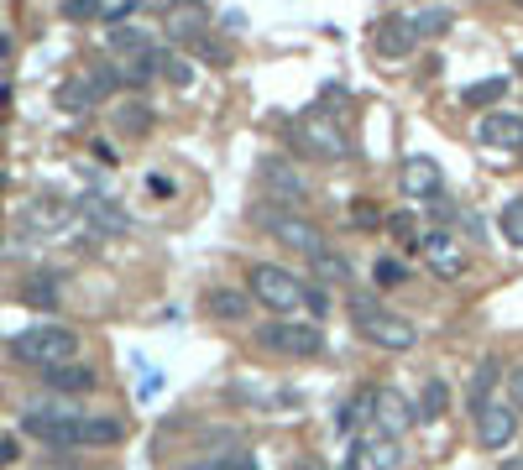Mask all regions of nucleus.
Returning <instances> with one entry per match:
<instances>
[{
    "label": "nucleus",
    "mask_w": 523,
    "mask_h": 470,
    "mask_svg": "<svg viewBox=\"0 0 523 470\" xmlns=\"http://www.w3.org/2000/svg\"><path fill=\"white\" fill-rule=\"evenodd\" d=\"M126 423L121 418H95V413H74V450H105V444H121Z\"/></svg>",
    "instance_id": "nucleus-13"
},
{
    "label": "nucleus",
    "mask_w": 523,
    "mask_h": 470,
    "mask_svg": "<svg viewBox=\"0 0 523 470\" xmlns=\"http://www.w3.org/2000/svg\"><path fill=\"white\" fill-rule=\"evenodd\" d=\"M414 42H419V32H414V16H382L377 21V58H388V63H398V58H408L414 53Z\"/></svg>",
    "instance_id": "nucleus-12"
},
{
    "label": "nucleus",
    "mask_w": 523,
    "mask_h": 470,
    "mask_svg": "<svg viewBox=\"0 0 523 470\" xmlns=\"http://www.w3.org/2000/svg\"><path fill=\"white\" fill-rule=\"evenodd\" d=\"M257 183H262V199L278 204L283 215H304L309 188H304V173L293 168L288 157H262V162H257Z\"/></svg>",
    "instance_id": "nucleus-3"
},
{
    "label": "nucleus",
    "mask_w": 523,
    "mask_h": 470,
    "mask_svg": "<svg viewBox=\"0 0 523 470\" xmlns=\"http://www.w3.org/2000/svg\"><path fill=\"white\" fill-rule=\"evenodd\" d=\"M152 121H157V115H152L147 100H126V105L116 110V131H121V136H147Z\"/></svg>",
    "instance_id": "nucleus-25"
},
{
    "label": "nucleus",
    "mask_w": 523,
    "mask_h": 470,
    "mask_svg": "<svg viewBox=\"0 0 523 470\" xmlns=\"http://www.w3.org/2000/svg\"><path fill=\"white\" fill-rule=\"evenodd\" d=\"M11 356L37 366V371H53V366L79 356V335L63 329V324H32V329H21V335L11 340Z\"/></svg>",
    "instance_id": "nucleus-2"
},
{
    "label": "nucleus",
    "mask_w": 523,
    "mask_h": 470,
    "mask_svg": "<svg viewBox=\"0 0 523 470\" xmlns=\"http://www.w3.org/2000/svg\"><path fill=\"white\" fill-rule=\"evenodd\" d=\"M508 94V79H482V84H471V89H461V100L471 105V110H487V105H497Z\"/></svg>",
    "instance_id": "nucleus-29"
},
{
    "label": "nucleus",
    "mask_w": 523,
    "mask_h": 470,
    "mask_svg": "<svg viewBox=\"0 0 523 470\" xmlns=\"http://www.w3.org/2000/svg\"><path fill=\"white\" fill-rule=\"evenodd\" d=\"M21 429H27L32 439H42L48 450H74V413L32 408V413H21Z\"/></svg>",
    "instance_id": "nucleus-9"
},
{
    "label": "nucleus",
    "mask_w": 523,
    "mask_h": 470,
    "mask_svg": "<svg viewBox=\"0 0 523 470\" xmlns=\"http://www.w3.org/2000/svg\"><path fill=\"white\" fill-rule=\"evenodd\" d=\"M377 387H361L356 397H351V403H340V413H335V429L340 434H356L361 429V418H367V413H377Z\"/></svg>",
    "instance_id": "nucleus-21"
},
{
    "label": "nucleus",
    "mask_w": 523,
    "mask_h": 470,
    "mask_svg": "<svg viewBox=\"0 0 523 470\" xmlns=\"http://www.w3.org/2000/svg\"><path fill=\"white\" fill-rule=\"evenodd\" d=\"M388 230L398 235L403 246H419V225H414V215H403V209H398V215H388Z\"/></svg>",
    "instance_id": "nucleus-36"
},
{
    "label": "nucleus",
    "mask_w": 523,
    "mask_h": 470,
    "mask_svg": "<svg viewBox=\"0 0 523 470\" xmlns=\"http://www.w3.org/2000/svg\"><path fill=\"white\" fill-rule=\"evenodd\" d=\"M6 465H16V439L0 434V470H6Z\"/></svg>",
    "instance_id": "nucleus-41"
},
{
    "label": "nucleus",
    "mask_w": 523,
    "mask_h": 470,
    "mask_svg": "<svg viewBox=\"0 0 523 470\" xmlns=\"http://www.w3.org/2000/svg\"><path fill=\"white\" fill-rule=\"evenodd\" d=\"M157 74H163L173 89H189L194 84V63L178 58V53H157Z\"/></svg>",
    "instance_id": "nucleus-28"
},
{
    "label": "nucleus",
    "mask_w": 523,
    "mask_h": 470,
    "mask_svg": "<svg viewBox=\"0 0 523 470\" xmlns=\"http://www.w3.org/2000/svg\"><path fill=\"white\" fill-rule=\"evenodd\" d=\"M168 42H204L210 37V6L204 0H178L173 11H163Z\"/></svg>",
    "instance_id": "nucleus-10"
},
{
    "label": "nucleus",
    "mask_w": 523,
    "mask_h": 470,
    "mask_svg": "<svg viewBox=\"0 0 523 470\" xmlns=\"http://www.w3.org/2000/svg\"><path fill=\"white\" fill-rule=\"evenodd\" d=\"M424 204H429V215H435V220H445V225H450V220H461V209H456V199H445V194H435V199H424Z\"/></svg>",
    "instance_id": "nucleus-37"
},
{
    "label": "nucleus",
    "mask_w": 523,
    "mask_h": 470,
    "mask_svg": "<svg viewBox=\"0 0 523 470\" xmlns=\"http://www.w3.org/2000/svg\"><path fill=\"white\" fill-rule=\"evenodd\" d=\"M110 53H116V58L152 53V42H147V32H142V27H116V32H110Z\"/></svg>",
    "instance_id": "nucleus-27"
},
{
    "label": "nucleus",
    "mask_w": 523,
    "mask_h": 470,
    "mask_svg": "<svg viewBox=\"0 0 523 470\" xmlns=\"http://www.w3.org/2000/svg\"><path fill=\"white\" fill-rule=\"evenodd\" d=\"M309 272L320 277V282H330V288H351V262L340 251H320V256H309Z\"/></svg>",
    "instance_id": "nucleus-23"
},
{
    "label": "nucleus",
    "mask_w": 523,
    "mask_h": 470,
    "mask_svg": "<svg viewBox=\"0 0 523 470\" xmlns=\"http://www.w3.org/2000/svg\"><path fill=\"white\" fill-rule=\"evenodd\" d=\"M503 470H523V455H513V460H503Z\"/></svg>",
    "instance_id": "nucleus-43"
},
{
    "label": "nucleus",
    "mask_w": 523,
    "mask_h": 470,
    "mask_svg": "<svg viewBox=\"0 0 523 470\" xmlns=\"http://www.w3.org/2000/svg\"><path fill=\"white\" fill-rule=\"evenodd\" d=\"M513 68H518V79H523V53H518V63H513Z\"/></svg>",
    "instance_id": "nucleus-45"
},
{
    "label": "nucleus",
    "mask_w": 523,
    "mask_h": 470,
    "mask_svg": "<svg viewBox=\"0 0 523 470\" xmlns=\"http://www.w3.org/2000/svg\"><path fill=\"white\" fill-rule=\"evenodd\" d=\"M246 288H252V298L262 303V309H272V314H293V309H304V293H309L288 267H272V262H257L252 277H246Z\"/></svg>",
    "instance_id": "nucleus-4"
},
{
    "label": "nucleus",
    "mask_w": 523,
    "mask_h": 470,
    "mask_svg": "<svg viewBox=\"0 0 523 470\" xmlns=\"http://www.w3.org/2000/svg\"><path fill=\"white\" fill-rule=\"evenodd\" d=\"M450 27H456V16H450L445 6H435V11H419V16H414V32H419V37H445Z\"/></svg>",
    "instance_id": "nucleus-32"
},
{
    "label": "nucleus",
    "mask_w": 523,
    "mask_h": 470,
    "mask_svg": "<svg viewBox=\"0 0 523 470\" xmlns=\"http://www.w3.org/2000/svg\"><path fill=\"white\" fill-rule=\"evenodd\" d=\"M508 403H513V413H523V366L508 371Z\"/></svg>",
    "instance_id": "nucleus-39"
},
{
    "label": "nucleus",
    "mask_w": 523,
    "mask_h": 470,
    "mask_svg": "<svg viewBox=\"0 0 523 470\" xmlns=\"http://www.w3.org/2000/svg\"><path fill=\"white\" fill-rule=\"evenodd\" d=\"M84 220L95 225V230H105V235H126L131 230V215H126L116 199H84Z\"/></svg>",
    "instance_id": "nucleus-17"
},
{
    "label": "nucleus",
    "mask_w": 523,
    "mask_h": 470,
    "mask_svg": "<svg viewBox=\"0 0 523 470\" xmlns=\"http://www.w3.org/2000/svg\"><path fill=\"white\" fill-rule=\"evenodd\" d=\"M42 376H48L53 392H89L95 387V366H84V361H63V366L42 371Z\"/></svg>",
    "instance_id": "nucleus-20"
},
{
    "label": "nucleus",
    "mask_w": 523,
    "mask_h": 470,
    "mask_svg": "<svg viewBox=\"0 0 523 470\" xmlns=\"http://www.w3.org/2000/svg\"><path fill=\"white\" fill-rule=\"evenodd\" d=\"M105 11V0H63V16L68 21H95Z\"/></svg>",
    "instance_id": "nucleus-35"
},
{
    "label": "nucleus",
    "mask_w": 523,
    "mask_h": 470,
    "mask_svg": "<svg viewBox=\"0 0 523 470\" xmlns=\"http://www.w3.org/2000/svg\"><path fill=\"white\" fill-rule=\"evenodd\" d=\"M293 136H299V147H304L309 157H320V162H340V157L351 152L346 121H335L330 110H304L299 126H293Z\"/></svg>",
    "instance_id": "nucleus-5"
},
{
    "label": "nucleus",
    "mask_w": 523,
    "mask_h": 470,
    "mask_svg": "<svg viewBox=\"0 0 523 470\" xmlns=\"http://www.w3.org/2000/svg\"><path fill=\"white\" fill-rule=\"evenodd\" d=\"M262 345L278 356H320L325 329L320 324H262Z\"/></svg>",
    "instance_id": "nucleus-8"
},
{
    "label": "nucleus",
    "mask_w": 523,
    "mask_h": 470,
    "mask_svg": "<svg viewBox=\"0 0 523 470\" xmlns=\"http://www.w3.org/2000/svg\"><path fill=\"white\" fill-rule=\"evenodd\" d=\"M398 183H403L408 199H435L445 178H440V162L435 157H408L398 168Z\"/></svg>",
    "instance_id": "nucleus-14"
},
{
    "label": "nucleus",
    "mask_w": 523,
    "mask_h": 470,
    "mask_svg": "<svg viewBox=\"0 0 523 470\" xmlns=\"http://www.w3.org/2000/svg\"><path fill=\"white\" fill-rule=\"evenodd\" d=\"M320 100H325L320 110H330L335 121H346V115H351V94L340 89V84H325V89H320Z\"/></svg>",
    "instance_id": "nucleus-34"
},
{
    "label": "nucleus",
    "mask_w": 523,
    "mask_h": 470,
    "mask_svg": "<svg viewBox=\"0 0 523 470\" xmlns=\"http://www.w3.org/2000/svg\"><path fill=\"white\" fill-rule=\"evenodd\" d=\"M372 282H377V288H398V282H408V267L393 262V256H382V262L372 267Z\"/></svg>",
    "instance_id": "nucleus-33"
},
{
    "label": "nucleus",
    "mask_w": 523,
    "mask_h": 470,
    "mask_svg": "<svg viewBox=\"0 0 523 470\" xmlns=\"http://www.w3.org/2000/svg\"><path fill=\"white\" fill-rule=\"evenodd\" d=\"M116 79H121L126 89H147V84L157 79V47H152V53H131V58H121Z\"/></svg>",
    "instance_id": "nucleus-24"
},
{
    "label": "nucleus",
    "mask_w": 523,
    "mask_h": 470,
    "mask_svg": "<svg viewBox=\"0 0 523 470\" xmlns=\"http://www.w3.org/2000/svg\"><path fill=\"white\" fill-rule=\"evenodd\" d=\"M346 309H351V319H356L361 335H367L372 345H382V350H414L419 345V329L408 324L403 314H388L377 303V293H367V288H356L346 298Z\"/></svg>",
    "instance_id": "nucleus-1"
},
{
    "label": "nucleus",
    "mask_w": 523,
    "mask_h": 470,
    "mask_svg": "<svg viewBox=\"0 0 523 470\" xmlns=\"http://www.w3.org/2000/svg\"><path fill=\"white\" fill-rule=\"evenodd\" d=\"M518 152H523V147H518Z\"/></svg>",
    "instance_id": "nucleus-47"
},
{
    "label": "nucleus",
    "mask_w": 523,
    "mask_h": 470,
    "mask_svg": "<svg viewBox=\"0 0 523 470\" xmlns=\"http://www.w3.org/2000/svg\"><path fill=\"white\" fill-rule=\"evenodd\" d=\"M445 408H450V387L440 382V376H429L424 392H419V418L435 423V418H445Z\"/></svg>",
    "instance_id": "nucleus-26"
},
{
    "label": "nucleus",
    "mask_w": 523,
    "mask_h": 470,
    "mask_svg": "<svg viewBox=\"0 0 523 470\" xmlns=\"http://www.w3.org/2000/svg\"><path fill=\"white\" fill-rule=\"evenodd\" d=\"M267 230H272V241H283L288 251H304V256H320L330 241H325V230L304 220V215H257Z\"/></svg>",
    "instance_id": "nucleus-7"
},
{
    "label": "nucleus",
    "mask_w": 523,
    "mask_h": 470,
    "mask_svg": "<svg viewBox=\"0 0 523 470\" xmlns=\"http://www.w3.org/2000/svg\"><path fill=\"white\" fill-rule=\"evenodd\" d=\"M497 230H503L508 246H523V194L503 204V215H497Z\"/></svg>",
    "instance_id": "nucleus-30"
},
{
    "label": "nucleus",
    "mask_w": 523,
    "mask_h": 470,
    "mask_svg": "<svg viewBox=\"0 0 523 470\" xmlns=\"http://www.w3.org/2000/svg\"><path fill=\"white\" fill-rule=\"evenodd\" d=\"M497 382H503V361H497V356H487L482 366H476V376H471V387H466V403H471V413H482V408L492 403V392H497Z\"/></svg>",
    "instance_id": "nucleus-18"
},
{
    "label": "nucleus",
    "mask_w": 523,
    "mask_h": 470,
    "mask_svg": "<svg viewBox=\"0 0 523 470\" xmlns=\"http://www.w3.org/2000/svg\"><path fill=\"white\" fill-rule=\"evenodd\" d=\"M513 6H523V0H513Z\"/></svg>",
    "instance_id": "nucleus-46"
},
{
    "label": "nucleus",
    "mask_w": 523,
    "mask_h": 470,
    "mask_svg": "<svg viewBox=\"0 0 523 470\" xmlns=\"http://www.w3.org/2000/svg\"><path fill=\"white\" fill-rule=\"evenodd\" d=\"M351 220H356V225H377L382 215H377V209H372V199H356V209H351Z\"/></svg>",
    "instance_id": "nucleus-40"
},
{
    "label": "nucleus",
    "mask_w": 523,
    "mask_h": 470,
    "mask_svg": "<svg viewBox=\"0 0 523 470\" xmlns=\"http://www.w3.org/2000/svg\"><path fill=\"white\" fill-rule=\"evenodd\" d=\"M204 309H210L215 319H225V324H241L246 314H252V293H236V288H215L210 298H204Z\"/></svg>",
    "instance_id": "nucleus-19"
},
{
    "label": "nucleus",
    "mask_w": 523,
    "mask_h": 470,
    "mask_svg": "<svg viewBox=\"0 0 523 470\" xmlns=\"http://www.w3.org/2000/svg\"><path fill=\"white\" fill-rule=\"evenodd\" d=\"M419 251H424L429 272L445 277V282L466 277V267H471V246H461L450 230H424V235H419Z\"/></svg>",
    "instance_id": "nucleus-6"
},
{
    "label": "nucleus",
    "mask_w": 523,
    "mask_h": 470,
    "mask_svg": "<svg viewBox=\"0 0 523 470\" xmlns=\"http://www.w3.org/2000/svg\"><path fill=\"white\" fill-rule=\"evenodd\" d=\"M53 470H89V465H53Z\"/></svg>",
    "instance_id": "nucleus-44"
},
{
    "label": "nucleus",
    "mask_w": 523,
    "mask_h": 470,
    "mask_svg": "<svg viewBox=\"0 0 523 470\" xmlns=\"http://www.w3.org/2000/svg\"><path fill=\"white\" fill-rule=\"evenodd\" d=\"M68 220H74V204H63L58 194H37L27 204V215H21V225H27V230H58Z\"/></svg>",
    "instance_id": "nucleus-15"
},
{
    "label": "nucleus",
    "mask_w": 523,
    "mask_h": 470,
    "mask_svg": "<svg viewBox=\"0 0 523 470\" xmlns=\"http://www.w3.org/2000/svg\"><path fill=\"white\" fill-rule=\"evenodd\" d=\"M194 47H199V53L210 58V63H220V68L231 63V47H225V42H194Z\"/></svg>",
    "instance_id": "nucleus-38"
},
{
    "label": "nucleus",
    "mask_w": 523,
    "mask_h": 470,
    "mask_svg": "<svg viewBox=\"0 0 523 470\" xmlns=\"http://www.w3.org/2000/svg\"><path fill=\"white\" fill-rule=\"evenodd\" d=\"M414 418H419V413L408 408V403H403V397H398L393 387L377 397V423H382V429H388V439H393V434H403V429H408V423H414Z\"/></svg>",
    "instance_id": "nucleus-22"
},
{
    "label": "nucleus",
    "mask_w": 523,
    "mask_h": 470,
    "mask_svg": "<svg viewBox=\"0 0 523 470\" xmlns=\"http://www.w3.org/2000/svg\"><path fill=\"white\" fill-rule=\"evenodd\" d=\"M518 434V413L513 403H487L476 413V439H482V450H508Z\"/></svg>",
    "instance_id": "nucleus-11"
},
{
    "label": "nucleus",
    "mask_w": 523,
    "mask_h": 470,
    "mask_svg": "<svg viewBox=\"0 0 523 470\" xmlns=\"http://www.w3.org/2000/svg\"><path fill=\"white\" fill-rule=\"evenodd\" d=\"M21 303H32V309H58V282L53 277H32L27 288H21Z\"/></svg>",
    "instance_id": "nucleus-31"
},
{
    "label": "nucleus",
    "mask_w": 523,
    "mask_h": 470,
    "mask_svg": "<svg viewBox=\"0 0 523 470\" xmlns=\"http://www.w3.org/2000/svg\"><path fill=\"white\" fill-rule=\"evenodd\" d=\"M482 141L487 147H523V115H508V110H492L482 121Z\"/></svg>",
    "instance_id": "nucleus-16"
},
{
    "label": "nucleus",
    "mask_w": 523,
    "mask_h": 470,
    "mask_svg": "<svg viewBox=\"0 0 523 470\" xmlns=\"http://www.w3.org/2000/svg\"><path fill=\"white\" fill-rule=\"evenodd\" d=\"M142 6H152V11H173L178 0H142Z\"/></svg>",
    "instance_id": "nucleus-42"
}]
</instances>
